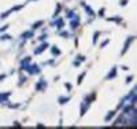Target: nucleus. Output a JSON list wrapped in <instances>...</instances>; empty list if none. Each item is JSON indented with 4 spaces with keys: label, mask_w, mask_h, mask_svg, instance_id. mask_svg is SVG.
<instances>
[{
    "label": "nucleus",
    "mask_w": 137,
    "mask_h": 129,
    "mask_svg": "<svg viewBox=\"0 0 137 129\" xmlns=\"http://www.w3.org/2000/svg\"><path fill=\"white\" fill-rule=\"evenodd\" d=\"M133 40H134V37L133 36H130L129 39L126 40V43H125V47H123V49H122V54H125V52L127 51V48H129V45H130V43L133 41Z\"/></svg>",
    "instance_id": "2"
},
{
    "label": "nucleus",
    "mask_w": 137,
    "mask_h": 129,
    "mask_svg": "<svg viewBox=\"0 0 137 129\" xmlns=\"http://www.w3.org/2000/svg\"><path fill=\"white\" fill-rule=\"evenodd\" d=\"M7 39H10V36H8V34H4V36L0 37V40H7Z\"/></svg>",
    "instance_id": "21"
},
{
    "label": "nucleus",
    "mask_w": 137,
    "mask_h": 129,
    "mask_svg": "<svg viewBox=\"0 0 137 129\" xmlns=\"http://www.w3.org/2000/svg\"><path fill=\"white\" fill-rule=\"evenodd\" d=\"M43 25V21H39V22H34L33 23V29H39L40 26Z\"/></svg>",
    "instance_id": "14"
},
{
    "label": "nucleus",
    "mask_w": 137,
    "mask_h": 129,
    "mask_svg": "<svg viewBox=\"0 0 137 129\" xmlns=\"http://www.w3.org/2000/svg\"><path fill=\"white\" fill-rule=\"evenodd\" d=\"M97 37H99V32H96L95 36H93V44H96V41H97Z\"/></svg>",
    "instance_id": "17"
},
{
    "label": "nucleus",
    "mask_w": 137,
    "mask_h": 129,
    "mask_svg": "<svg viewBox=\"0 0 137 129\" xmlns=\"http://www.w3.org/2000/svg\"><path fill=\"white\" fill-rule=\"evenodd\" d=\"M4 78H6V76H0V81H3Z\"/></svg>",
    "instance_id": "28"
},
{
    "label": "nucleus",
    "mask_w": 137,
    "mask_h": 129,
    "mask_svg": "<svg viewBox=\"0 0 137 129\" xmlns=\"http://www.w3.org/2000/svg\"><path fill=\"white\" fill-rule=\"evenodd\" d=\"M52 26H56L58 29H62V28H63V21H62V19H58L56 22L52 23Z\"/></svg>",
    "instance_id": "5"
},
{
    "label": "nucleus",
    "mask_w": 137,
    "mask_h": 129,
    "mask_svg": "<svg viewBox=\"0 0 137 129\" xmlns=\"http://www.w3.org/2000/svg\"><path fill=\"white\" fill-rule=\"evenodd\" d=\"M47 47H49V45H48V44H47V43L41 44V45H40V47H39V48H37V49H34V54H41V52L44 51V49H47Z\"/></svg>",
    "instance_id": "3"
},
{
    "label": "nucleus",
    "mask_w": 137,
    "mask_h": 129,
    "mask_svg": "<svg viewBox=\"0 0 137 129\" xmlns=\"http://www.w3.org/2000/svg\"><path fill=\"white\" fill-rule=\"evenodd\" d=\"M52 54H54V55H59L60 51H59L58 48H52Z\"/></svg>",
    "instance_id": "18"
},
{
    "label": "nucleus",
    "mask_w": 137,
    "mask_h": 129,
    "mask_svg": "<svg viewBox=\"0 0 137 129\" xmlns=\"http://www.w3.org/2000/svg\"><path fill=\"white\" fill-rule=\"evenodd\" d=\"M127 4V0H121V6H126Z\"/></svg>",
    "instance_id": "24"
},
{
    "label": "nucleus",
    "mask_w": 137,
    "mask_h": 129,
    "mask_svg": "<svg viewBox=\"0 0 137 129\" xmlns=\"http://www.w3.org/2000/svg\"><path fill=\"white\" fill-rule=\"evenodd\" d=\"M45 87H47V83H45L44 80H41V81H40V83L36 85V89H37V91H41L43 88H45Z\"/></svg>",
    "instance_id": "4"
},
{
    "label": "nucleus",
    "mask_w": 137,
    "mask_h": 129,
    "mask_svg": "<svg viewBox=\"0 0 137 129\" xmlns=\"http://www.w3.org/2000/svg\"><path fill=\"white\" fill-rule=\"evenodd\" d=\"M60 8H62V7H60V4H58V7H56V10H55V14H54V15H55V17H56V15H58V14H59V11H60Z\"/></svg>",
    "instance_id": "19"
},
{
    "label": "nucleus",
    "mask_w": 137,
    "mask_h": 129,
    "mask_svg": "<svg viewBox=\"0 0 137 129\" xmlns=\"http://www.w3.org/2000/svg\"><path fill=\"white\" fill-rule=\"evenodd\" d=\"M29 62H30V58H29V56H26L25 59L22 60V64H29Z\"/></svg>",
    "instance_id": "16"
},
{
    "label": "nucleus",
    "mask_w": 137,
    "mask_h": 129,
    "mask_svg": "<svg viewBox=\"0 0 137 129\" xmlns=\"http://www.w3.org/2000/svg\"><path fill=\"white\" fill-rule=\"evenodd\" d=\"M60 36H62V37H67V33H66V32H63V33H60Z\"/></svg>",
    "instance_id": "25"
},
{
    "label": "nucleus",
    "mask_w": 137,
    "mask_h": 129,
    "mask_svg": "<svg viewBox=\"0 0 137 129\" xmlns=\"http://www.w3.org/2000/svg\"><path fill=\"white\" fill-rule=\"evenodd\" d=\"M115 74H116V69H115V67H112V70L108 73V76H107V80H111L112 77H115Z\"/></svg>",
    "instance_id": "7"
},
{
    "label": "nucleus",
    "mask_w": 137,
    "mask_h": 129,
    "mask_svg": "<svg viewBox=\"0 0 137 129\" xmlns=\"http://www.w3.org/2000/svg\"><path fill=\"white\" fill-rule=\"evenodd\" d=\"M82 6H84V7H85V10H86V13H88V15H89V17H93V15H95V13H93V10H92V8L86 7V6L84 4V3H82Z\"/></svg>",
    "instance_id": "8"
},
{
    "label": "nucleus",
    "mask_w": 137,
    "mask_h": 129,
    "mask_svg": "<svg viewBox=\"0 0 137 129\" xmlns=\"http://www.w3.org/2000/svg\"><path fill=\"white\" fill-rule=\"evenodd\" d=\"M26 72H29L30 74H39V73H40V69H39V66L33 64V66H28V70H26Z\"/></svg>",
    "instance_id": "1"
},
{
    "label": "nucleus",
    "mask_w": 137,
    "mask_h": 129,
    "mask_svg": "<svg viewBox=\"0 0 137 129\" xmlns=\"http://www.w3.org/2000/svg\"><path fill=\"white\" fill-rule=\"evenodd\" d=\"M71 28L73 29H75V28H78V25H80V22H78V17H74V21H71Z\"/></svg>",
    "instance_id": "6"
},
{
    "label": "nucleus",
    "mask_w": 137,
    "mask_h": 129,
    "mask_svg": "<svg viewBox=\"0 0 137 129\" xmlns=\"http://www.w3.org/2000/svg\"><path fill=\"white\" fill-rule=\"evenodd\" d=\"M99 15H100V17H103V15H104V8H101V10L99 11Z\"/></svg>",
    "instance_id": "23"
},
{
    "label": "nucleus",
    "mask_w": 137,
    "mask_h": 129,
    "mask_svg": "<svg viewBox=\"0 0 137 129\" xmlns=\"http://www.w3.org/2000/svg\"><path fill=\"white\" fill-rule=\"evenodd\" d=\"M114 117H115V111H110V114L106 117V121H107V122H108V121H111V119L114 118Z\"/></svg>",
    "instance_id": "9"
},
{
    "label": "nucleus",
    "mask_w": 137,
    "mask_h": 129,
    "mask_svg": "<svg viewBox=\"0 0 137 129\" xmlns=\"http://www.w3.org/2000/svg\"><path fill=\"white\" fill-rule=\"evenodd\" d=\"M74 17H75V14H74V11H73V10H67V18H70V19H71V18H74Z\"/></svg>",
    "instance_id": "12"
},
{
    "label": "nucleus",
    "mask_w": 137,
    "mask_h": 129,
    "mask_svg": "<svg viewBox=\"0 0 137 129\" xmlns=\"http://www.w3.org/2000/svg\"><path fill=\"white\" fill-rule=\"evenodd\" d=\"M32 36H33V32H25L22 34V39H30Z\"/></svg>",
    "instance_id": "10"
},
{
    "label": "nucleus",
    "mask_w": 137,
    "mask_h": 129,
    "mask_svg": "<svg viewBox=\"0 0 137 129\" xmlns=\"http://www.w3.org/2000/svg\"><path fill=\"white\" fill-rule=\"evenodd\" d=\"M85 74H86V73H82L81 76H78V80H77V83H78V84H81V83H82V78L85 77Z\"/></svg>",
    "instance_id": "15"
},
{
    "label": "nucleus",
    "mask_w": 137,
    "mask_h": 129,
    "mask_svg": "<svg viewBox=\"0 0 137 129\" xmlns=\"http://www.w3.org/2000/svg\"><path fill=\"white\" fill-rule=\"evenodd\" d=\"M69 100H70L69 98H59V103H60V104H65V103H67Z\"/></svg>",
    "instance_id": "13"
},
{
    "label": "nucleus",
    "mask_w": 137,
    "mask_h": 129,
    "mask_svg": "<svg viewBox=\"0 0 137 129\" xmlns=\"http://www.w3.org/2000/svg\"><path fill=\"white\" fill-rule=\"evenodd\" d=\"M110 41H108V40H106V41H104L103 44H101V47H104V45H107V44H108Z\"/></svg>",
    "instance_id": "26"
},
{
    "label": "nucleus",
    "mask_w": 137,
    "mask_h": 129,
    "mask_svg": "<svg viewBox=\"0 0 137 129\" xmlns=\"http://www.w3.org/2000/svg\"><path fill=\"white\" fill-rule=\"evenodd\" d=\"M66 88H67V89H71V85H70V84L67 83V84H66Z\"/></svg>",
    "instance_id": "27"
},
{
    "label": "nucleus",
    "mask_w": 137,
    "mask_h": 129,
    "mask_svg": "<svg viewBox=\"0 0 137 129\" xmlns=\"http://www.w3.org/2000/svg\"><path fill=\"white\" fill-rule=\"evenodd\" d=\"M10 96V93H6V95H0V103L3 102H7V98Z\"/></svg>",
    "instance_id": "11"
},
{
    "label": "nucleus",
    "mask_w": 137,
    "mask_h": 129,
    "mask_svg": "<svg viewBox=\"0 0 137 129\" xmlns=\"http://www.w3.org/2000/svg\"><path fill=\"white\" fill-rule=\"evenodd\" d=\"M7 29V26H4V28H0V32H3V30H6Z\"/></svg>",
    "instance_id": "29"
},
{
    "label": "nucleus",
    "mask_w": 137,
    "mask_h": 129,
    "mask_svg": "<svg viewBox=\"0 0 137 129\" xmlns=\"http://www.w3.org/2000/svg\"><path fill=\"white\" fill-rule=\"evenodd\" d=\"M108 21H114V22H121V18H108Z\"/></svg>",
    "instance_id": "20"
},
{
    "label": "nucleus",
    "mask_w": 137,
    "mask_h": 129,
    "mask_svg": "<svg viewBox=\"0 0 137 129\" xmlns=\"http://www.w3.org/2000/svg\"><path fill=\"white\" fill-rule=\"evenodd\" d=\"M77 59L80 60V62H84V60H85V58H84V56H81V55H78V56H77Z\"/></svg>",
    "instance_id": "22"
}]
</instances>
